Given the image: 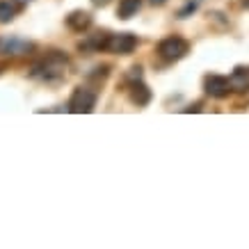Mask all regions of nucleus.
<instances>
[{
    "label": "nucleus",
    "mask_w": 249,
    "mask_h": 249,
    "mask_svg": "<svg viewBox=\"0 0 249 249\" xmlns=\"http://www.w3.org/2000/svg\"><path fill=\"white\" fill-rule=\"evenodd\" d=\"M35 51V44L32 41H25V39L18 37H2L0 39V53L2 55H30Z\"/></svg>",
    "instance_id": "5"
},
{
    "label": "nucleus",
    "mask_w": 249,
    "mask_h": 249,
    "mask_svg": "<svg viewBox=\"0 0 249 249\" xmlns=\"http://www.w3.org/2000/svg\"><path fill=\"white\" fill-rule=\"evenodd\" d=\"M107 37H110L107 32H98V35H91V37L87 39L85 44H80V51H87V48H89V51H103V48L107 46Z\"/></svg>",
    "instance_id": "11"
},
{
    "label": "nucleus",
    "mask_w": 249,
    "mask_h": 249,
    "mask_svg": "<svg viewBox=\"0 0 249 249\" xmlns=\"http://www.w3.org/2000/svg\"><path fill=\"white\" fill-rule=\"evenodd\" d=\"M204 89L213 98H224V96H229L231 87H229V80L224 76H206Z\"/></svg>",
    "instance_id": "6"
},
{
    "label": "nucleus",
    "mask_w": 249,
    "mask_h": 249,
    "mask_svg": "<svg viewBox=\"0 0 249 249\" xmlns=\"http://www.w3.org/2000/svg\"><path fill=\"white\" fill-rule=\"evenodd\" d=\"M14 2H18V5H28L30 0H14Z\"/></svg>",
    "instance_id": "17"
},
{
    "label": "nucleus",
    "mask_w": 249,
    "mask_h": 249,
    "mask_svg": "<svg viewBox=\"0 0 249 249\" xmlns=\"http://www.w3.org/2000/svg\"><path fill=\"white\" fill-rule=\"evenodd\" d=\"M140 7H142V0H121L119 9H117V16L124 18V21H128V18H133L140 12Z\"/></svg>",
    "instance_id": "10"
},
{
    "label": "nucleus",
    "mask_w": 249,
    "mask_h": 249,
    "mask_svg": "<svg viewBox=\"0 0 249 249\" xmlns=\"http://www.w3.org/2000/svg\"><path fill=\"white\" fill-rule=\"evenodd\" d=\"M190 51V44L183 37H167L158 44V55L165 62H176L185 57Z\"/></svg>",
    "instance_id": "2"
},
{
    "label": "nucleus",
    "mask_w": 249,
    "mask_h": 249,
    "mask_svg": "<svg viewBox=\"0 0 249 249\" xmlns=\"http://www.w3.org/2000/svg\"><path fill=\"white\" fill-rule=\"evenodd\" d=\"M130 80V83H133V80H142V67H133L128 71V76H126Z\"/></svg>",
    "instance_id": "14"
},
{
    "label": "nucleus",
    "mask_w": 249,
    "mask_h": 249,
    "mask_svg": "<svg viewBox=\"0 0 249 249\" xmlns=\"http://www.w3.org/2000/svg\"><path fill=\"white\" fill-rule=\"evenodd\" d=\"M64 67H67V57L60 55V53H51L44 62H41V64L35 67L32 76L41 78V80H46V83H51V80H60V78L64 76Z\"/></svg>",
    "instance_id": "1"
},
{
    "label": "nucleus",
    "mask_w": 249,
    "mask_h": 249,
    "mask_svg": "<svg viewBox=\"0 0 249 249\" xmlns=\"http://www.w3.org/2000/svg\"><path fill=\"white\" fill-rule=\"evenodd\" d=\"M231 91H238V94H245L249 91V69L245 67H235V71L227 78Z\"/></svg>",
    "instance_id": "7"
},
{
    "label": "nucleus",
    "mask_w": 249,
    "mask_h": 249,
    "mask_svg": "<svg viewBox=\"0 0 249 249\" xmlns=\"http://www.w3.org/2000/svg\"><path fill=\"white\" fill-rule=\"evenodd\" d=\"M149 2H151V5H165L167 0H149Z\"/></svg>",
    "instance_id": "16"
},
{
    "label": "nucleus",
    "mask_w": 249,
    "mask_h": 249,
    "mask_svg": "<svg viewBox=\"0 0 249 249\" xmlns=\"http://www.w3.org/2000/svg\"><path fill=\"white\" fill-rule=\"evenodd\" d=\"M14 14H16L14 5L9 0H0V23H9L14 18Z\"/></svg>",
    "instance_id": "12"
},
{
    "label": "nucleus",
    "mask_w": 249,
    "mask_h": 249,
    "mask_svg": "<svg viewBox=\"0 0 249 249\" xmlns=\"http://www.w3.org/2000/svg\"><path fill=\"white\" fill-rule=\"evenodd\" d=\"M67 25L76 32L87 30L91 25V14L89 12H83V9H76V12H71V14L67 16Z\"/></svg>",
    "instance_id": "9"
},
{
    "label": "nucleus",
    "mask_w": 249,
    "mask_h": 249,
    "mask_svg": "<svg viewBox=\"0 0 249 249\" xmlns=\"http://www.w3.org/2000/svg\"><path fill=\"white\" fill-rule=\"evenodd\" d=\"M242 7H245V9H249V0H242Z\"/></svg>",
    "instance_id": "18"
},
{
    "label": "nucleus",
    "mask_w": 249,
    "mask_h": 249,
    "mask_svg": "<svg viewBox=\"0 0 249 249\" xmlns=\"http://www.w3.org/2000/svg\"><path fill=\"white\" fill-rule=\"evenodd\" d=\"M91 2H94L96 7H106V5H107V2H110V0H91Z\"/></svg>",
    "instance_id": "15"
},
{
    "label": "nucleus",
    "mask_w": 249,
    "mask_h": 249,
    "mask_svg": "<svg viewBox=\"0 0 249 249\" xmlns=\"http://www.w3.org/2000/svg\"><path fill=\"white\" fill-rule=\"evenodd\" d=\"M196 7H199V0H188L185 7L178 9V18H188V16H192L196 12Z\"/></svg>",
    "instance_id": "13"
},
{
    "label": "nucleus",
    "mask_w": 249,
    "mask_h": 249,
    "mask_svg": "<svg viewBox=\"0 0 249 249\" xmlns=\"http://www.w3.org/2000/svg\"><path fill=\"white\" fill-rule=\"evenodd\" d=\"M137 37L133 32H121V35H110L107 37V51H112L117 55H130L137 48Z\"/></svg>",
    "instance_id": "4"
},
{
    "label": "nucleus",
    "mask_w": 249,
    "mask_h": 249,
    "mask_svg": "<svg viewBox=\"0 0 249 249\" xmlns=\"http://www.w3.org/2000/svg\"><path fill=\"white\" fill-rule=\"evenodd\" d=\"M94 107H96V94L87 87H78L69 101V110L76 114H89Z\"/></svg>",
    "instance_id": "3"
},
{
    "label": "nucleus",
    "mask_w": 249,
    "mask_h": 249,
    "mask_svg": "<svg viewBox=\"0 0 249 249\" xmlns=\"http://www.w3.org/2000/svg\"><path fill=\"white\" fill-rule=\"evenodd\" d=\"M130 101L140 107L149 106V103H151V89H149L142 80H133V83H130Z\"/></svg>",
    "instance_id": "8"
}]
</instances>
